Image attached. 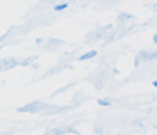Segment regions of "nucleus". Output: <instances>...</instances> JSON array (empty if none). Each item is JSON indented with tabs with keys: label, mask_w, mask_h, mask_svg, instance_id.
Wrapping results in <instances>:
<instances>
[{
	"label": "nucleus",
	"mask_w": 157,
	"mask_h": 135,
	"mask_svg": "<svg viewBox=\"0 0 157 135\" xmlns=\"http://www.w3.org/2000/svg\"><path fill=\"white\" fill-rule=\"evenodd\" d=\"M96 55H98V51H87V53H84V55H80V56H78V60H80V62H86V60H93Z\"/></svg>",
	"instance_id": "nucleus-1"
},
{
	"label": "nucleus",
	"mask_w": 157,
	"mask_h": 135,
	"mask_svg": "<svg viewBox=\"0 0 157 135\" xmlns=\"http://www.w3.org/2000/svg\"><path fill=\"white\" fill-rule=\"evenodd\" d=\"M110 104H112L110 98H98V105H101V107H108Z\"/></svg>",
	"instance_id": "nucleus-2"
},
{
	"label": "nucleus",
	"mask_w": 157,
	"mask_h": 135,
	"mask_svg": "<svg viewBox=\"0 0 157 135\" xmlns=\"http://www.w3.org/2000/svg\"><path fill=\"white\" fill-rule=\"evenodd\" d=\"M67 7H68V2H61V4L54 6V11H56V12H61V11H65Z\"/></svg>",
	"instance_id": "nucleus-3"
},
{
	"label": "nucleus",
	"mask_w": 157,
	"mask_h": 135,
	"mask_svg": "<svg viewBox=\"0 0 157 135\" xmlns=\"http://www.w3.org/2000/svg\"><path fill=\"white\" fill-rule=\"evenodd\" d=\"M141 58H145V60H154V58H155V53H143Z\"/></svg>",
	"instance_id": "nucleus-4"
}]
</instances>
